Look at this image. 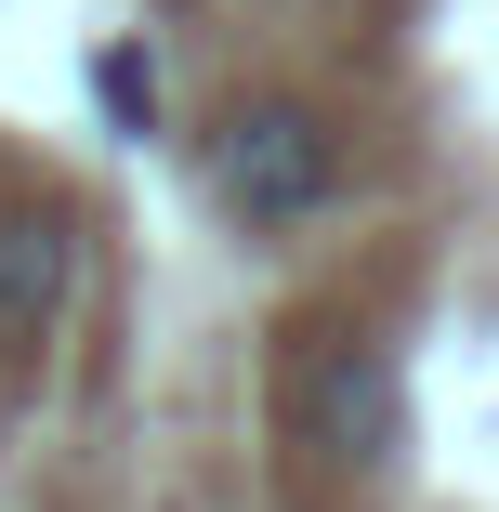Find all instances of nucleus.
<instances>
[{
    "label": "nucleus",
    "mask_w": 499,
    "mask_h": 512,
    "mask_svg": "<svg viewBox=\"0 0 499 512\" xmlns=\"http://www.w3.org/2000/svg\"><path fill=\"white\" fill-rule=\"evenodd\" d=\"M92 106H106V132H158V66L132 40H106L92 53Z\"/></svg>",
    "instance_id": "obj_4"
},
{
    "label": "nucleus",
    "mask_w": 499,
    "mask_h": 512,
    "mask_svg": "<svg viewBox=\"0 0 499 512\" xmlns=\"http://www.w3.org/2000/svg\"><path fill=\"white\" fill-rule=\"evenodd\" d=\"M329 184H342V145H329V119L316 106H237L224 132H211V197L237 224H303V211H329Z\"/></svg>",
    "instance_id": "obj_1"
},
{
    "label": "nucleus",
    "mask_w": 499,
    "mask_h": 512,
    "mask_svg": "<svg viewBox=\"0 0 499 512\" xmlns=\"http://www.w3.org/2000/svg\"><path fill=\"white\" fill-rule=\"evenodd\" d=\"M303 447H316L329 473H381L394 447H408V394H394V355H381L368 329H342V342L316 355V381H303Z\"/></svg>",
    "instance_id": "obj_2"
},
{
    "label": "nucleus",
    "mask_w": 499,
    "mask_h": 512,
    "mask_svg": "<svg viewBox=\"0 0 499 512\" xmlns=\"http://www.w3.org/2000/svg\"><path fill=\"white\" fill-rule=\"evenodd\" d=\"M66 276H79V237L53 211H0V342H40L66 316Z\"/></svg>",
    "instance_id": "obj_3"
}]
</instances>
